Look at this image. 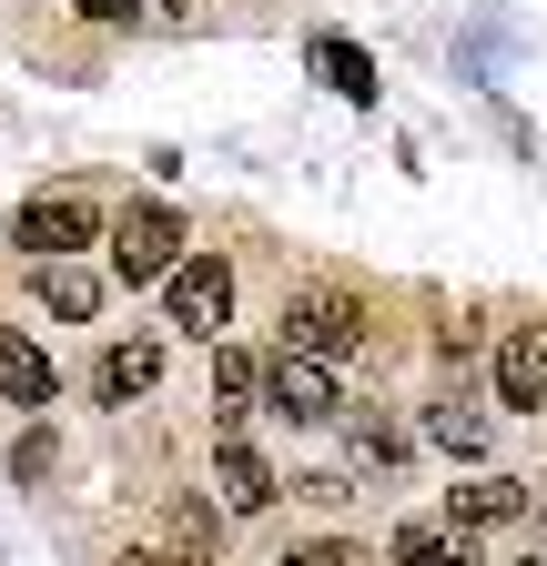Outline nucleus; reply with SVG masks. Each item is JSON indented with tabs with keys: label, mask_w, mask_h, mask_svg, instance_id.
<instances>
[{
	"label": "nucleus",
	"mask_w": 547,
	"mask_h": 566,
	"mask_svg": "<svg viewBox=\"0 0 547 566\" xmlns=\"http://www.w3.org/2000/svg\"><path fill=\"white\" fill-rule=\"evenodd\" d=\"M365 294H345V283H305V294H285V344L314 354V365H345V354H365Z\"/></svg>",
	"instance_id": "nucleus-1"
},
{
	"label": "nucleus",
	"mask_w": 547,
	"mask_h": 566,
	"mask_svg": "<svg viewBox=\"0 0 547 566\" xmlns=\"http://www.w3.org/2000/svg\"><path fill=\"white\" fill-rule=\"evenodd\" d=\"M173 263H183L173 202H132V212H112V273H122V283H173Z\"/></svg>",
	"instance_id": "nucleus-2"
},
{
	"label": "nucleus",
	"mask_w": 547,
	"mask_h": 566,
	"mask_svg": "<svg viewBox=\"0 0 547 566\" xmlns=\"http://www.w3.org/2000/svg\"><path fill=\"white\" fill-rule=\"evenodd\" d=\"M92 233H102L92 192H31V202L11 212V243H21L31 263H61V253H82Z\"/></svg>",
	"instance_id": "nucleus-3"
},
{
	"label": "nucleus",
	"mask_w": 547,
	"mask_h": 566,
	"mask_svg": "<svg viewBox=\"0 0 547 566\" xmlns=\"http://www.w3.org/2000/svg\"><path fill=\"white\" fill-rule=\"evenodd\" d=\"M163 314H173L183 334L214 344V334L234 324V273H224V253H183V263H173V283H163Z\"/></svg>",
	"instance_id": "nucleus-4"
},
{
	"label": "nucleus",
	"mask_w": 547,
	"mask_h": 566,
	"mask_svg": "<svg viewBox=\"0 0 547 566\" xmlns=\"http://www.w3.org/2000/svg\"><path fill=\"white\" fill-rule=\"evenodd\" d=\"M264 405H274V415H295V424H324L345 395H334V375L314 365V354H295V344H285V354L264 365Z\"/></svg>",
	"instance_id": "nucleus-5"
},
{
	"label": "nucleus",
	"mask_w": 547,
	"mask_h": 566,
	"mask_svg": "<svg viewBox=\"0 0 547 566\" xmlns=\"http://www.w3.org/2000/svg\"><path fill=\"white\" fill-rule=\"evenodd\" d=\"M153 385H163V334L102 344V365H92V395H102V405H132V395H153Z\"/></svg>",
	"instance_id": "nucleus-6"
},
{
	"label": "nucleus",
	"mask_w": 547,
	"mask_h": 566,
	"mask_svg": "<svg viewBox=\"0 0 547 566\" xmlns=\"http://www.w3.org/2000/svg\"><path fill=\"white\" fill-rule=\"evenodd\" d=\"M385 556L395 566H476V526H456V516H405Z\"/></svg>",
	"instance_id": "nucleus-7"
},
{
	"label": "nucleus",
	"mask_w": 547,
	"mask_h": 566,
	"mask_svg": "<svg viewBox=\"0 0 547 566\" xmlns=\"http://www.w3.org/2000/svg\"><path fill=\"white\" fill-rule=\"evenodd\" d=\"M497 405H517V415L547 405V334H537V324L497 344Z\"/></svg>",
	"instance_id": "nucleus-8"
},
{
	"label": "nucleus",
	"mask_w": 547,
	"mask_h": 566,
	"mask_svg": "<svg viewBox=\"0 0 547 566\" xmlns=\"http://www.w3.org/2000/svg\"><path fill=\"white\" fill-rule=\"evenodd\" d=\"M31 304H41V314H61V324H92L102 273H82L72 253H61V263H31Z\"/></svg>",
	"instance_id": "nucleus-9"
},
{
	"label": "nucleus",
	"mask_w": 547,
	"mask_h": 566,
	"mask_svg": "<svg viewBox=\"0 0 547 566\" xmlns=\"http://www.w3.org/2000/svg\"><path fill=\"white\" fill-rule=\"evenodd\" d=\"M214 485H224V516H264V506H274V465H264L244 436H224V455H214Z\"/></svg>",
	"instance_id": "nucleus-10"
},
{
	"label": "nucleus",
	"mask_w": 547,
	"mask_h": 566,
	"mask_svg": "<svg viewBox=\"0 0 547 566\" xmlns=\"http://www.w3.org/2000/svg\"><path fill=\"white\" fill-rule=\"evenodd\" d=\"M0 395H11V405H31V415L51 405V354H41L21 324H0Z\"/></svg>",
	"instance_id": "nucleus-11"
},
{
	"label": "nucleus",
	"mask_w": 547,
	"mask_h": 566,
	"mask_svg": "<svg viewBox=\"0 0 547 566\" xmlns=\"http://www.w3.org/2000/svg\"><path fill=\"white\" fill-rule=\"evenodd\" d=\"M446 516H456V526H507V516H527V485H517V475H476V485L446 495Z\"/></svg>",
	"instance_id": "nucleus-12"
},
{
	"label": "nucleus",
	"mask_w": 547,
	"mask_h": 566,
	"mask_svg": "<svg viewBox=\"0 0 547 566\" xmlns=\"http://www.w3.org/2000/svg\"><path fill=\"white\" fill-rule=\"evenodd\" d=\"M305 61H314V71H324V82L345 92V102H375V61H365L345 31H314V41H305Z\"/></svg>",
	"instance_id": "nucleus-13"
},
{
	"label": "nucleus",
	"mask_w": 547,
	"mask_h": 566,
	"mask_svg": "<svg viewBox=\"0 0 547 566\" xmlns=\"http://www.w3.org/2000/svg\"><path fill=\"white\" fill-rule=\"evenodd\" d=\"M214 385L234 395V405H224V436H234V424H244V405L264 395V365H254V354H234V344H224V354H214Z\"/></svg>",
	"instance_id": "nucleus-14"
},
{
	"label": "nucleus",
	"mask_w": 547,
	"mask_h": 566,
	"mask_svg": "<svg viewBox=\"0 0 547 566\" xmlns=\"http://www.w3.org/2000/svg\"><path fill=\"white\" fill-rule=\"evenodd\" d=\"M426 436H436L446 455H487V415H476V405H436V415H426Z\"/></svg>",
	"instance_id": "nucleus-15"
},
{
	"label": "nucleus",
	"mask_w": 547,
	"mask_h": 566,
	"mask_svg": "<svg viewBox=\"0 0 547 566\" xmlns=\"http://www.w3.org/2000/svg\"><path fill=\"white\" fill-rule=\"evenodd\" d=\"M285 566H365V556H355V546H345V536H314V546H295V556H285Z\"/></svg>",
	"instance_id": "nucleus-16"
},
{
	"label": "nucleus",
	"mask_w": 547,
	"mask_h": 566,
	"mask_svg": "<svg viewBox=\"0 0 547 566\" xmlns=\"http://www.w3.org/2000/svg\"><path fill=\"white\" fill-rule=\"evenodd\" d=\"M173 536L183 546H214V506H193V495H183V506H173Z\"/></svg>",
	"instance_id": "nucleus-17"
},
{
	"label": "nucleus",
	"mask_w": 547,
	"mask_h": 566,
	"mask_svg": "<svg viewBox=\"0 0 547 566\" xmlns=\"http://www.w3.org/2000/svg\"><path fill=\"white\" fill-rule=\"evenodd\" d=\"M11 475H51V436H21L11 446Z\"/></svg>",
	"instance_id": "nucleus-18"
},
{
	"label": "nucleus",
	"mask_w": 547,
	"mask_h": 566,
	"mask_svg": "<svg viewBox=\"0 0 547 566\" xmlns=\"http://www.w3.org/2000/svg\"><path fill=\"white\" fill-rule=\"evenodd\" d=\"M122 566H214V556H173V546H132Z\"/></svg>",
	"instance_id": "nucleus-19"
},
{
	"label": "nucleus",
	"mask_w": 547,
	"mask_h": 566,
	"mask_svg": "<svg viewBox=\"0 0 547 566\" xmlns=\"http://www.w3.org/2000/svg\"><path fill=\"white\" fill-rule=\"evenodd\" d=\"M132 11V0H82V21H122Z\"/></svg>",
	"instance_id": "nucleus-20"
},
{
	"label": "nucleus",
	"mask_w": 547,
	"mask_h": 566,
	"mask_svg": "<svg viewBox=\"0 0 547 566\" xmlns=\"http://www.w3.org/2000/svg\"><path fill=\"white\" fill-rule=\"evenodd\" d=\"M143 11H153V21H183V11H193V0H143Z\"/></svg>",
	"instance_id": "nucleus-21"
},
{
	"label": "nucleus",
	"mask_w": 547,
	"mask_h": 566,
	"mask_svg": "<svg viewBox=\"0 0 547 566\" xmlns=\"http://www.w3.org/2000/svg\"><path fill=\"white\" fill-rule=\"evenodd\" d=\"M517 566H547V536H537V546H527V556H517Z\"/></svg>",
	"instance_id": "nucleus-22"
}]
</instances>
